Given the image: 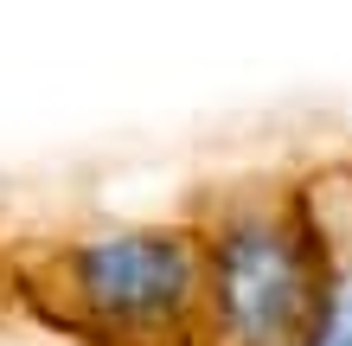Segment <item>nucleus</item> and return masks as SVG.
Listing matches in <instances>:
<instances>
[{
  "instance_id": "nucleus-1",
  "label": "nucleus",
  "mask_w": 352,
  "mask_h": 346,
  "mask_svg": "<svg viewBox=\"0 0 352 346\" xmlns=\"http://www.w3.org/2000/svg\"><path fill=\"white\" fill-rule=\"evenodd\" d=\"M212 250V340L205 346H314L327 295V244L307 186L237 180L199 199Z\"/></svg>"
},
{
  "instance_id": "nucleus-3",
  "label": "nucleus",
  "mask_w": 352,
  "mask_h": 346,
  "mask_svg": "<svg viewBox=\"0 0 352 346\" xmlns=\"http://www.w3.org/2000/svg\"><path fill=\"white\" fill-rule=\"evenodd\" d=\"M307 212L327 244V295L314 346H352V167H327L307 180Z\"/></svg>"
},
{
  "instance_id": "nucleus-4",
  "label": "nucleus",
  "mask_w": 352,
  "mask_h": 346,
  "mask_svg": "<svg viewBox=\"0 0 352 346\" xmlns=\"http://www.w3.org/2000/svg\"><path fill=\"white\" fill-rule=\"evenodd\" d=\"M0 346H84V340H77V334H0Z\"/></svg>"
},
{
  "instance_id": "nucleus-2",
  "label": "nucleus",
  "mask_w": 352,
  "mask_h": 346,
  "mask_svg": "<svg viewBox=\"0 0 352 346\" xmlns=\"http://www.w3.org/2000/svg\"><path fill=\"white\" fill-rule=\"evenodd\" d=\"M52 308L84 346H205L212 250L199 225H148L84 237L58 257Z\"/></svg>"
}]
</instances>
